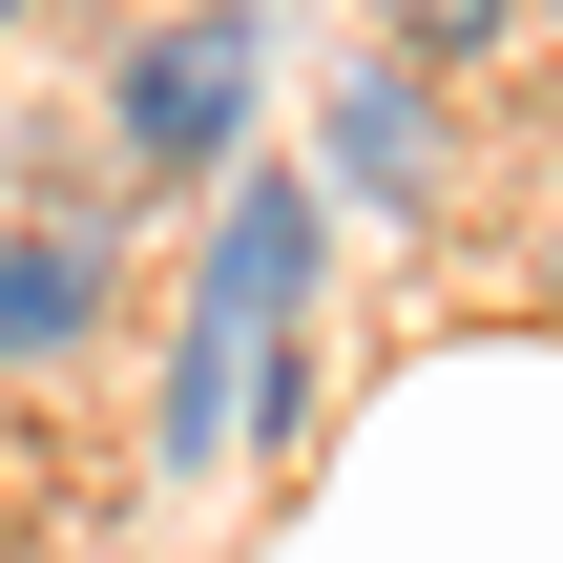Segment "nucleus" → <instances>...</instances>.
<instances>
[{
  "label": "nucleus",
  "mask_w": 563,
  "mask_h": 563,
  "mask_svg": "<svg viewBox=\"0 0 563 563\" xmlns=\"http://www.w3.org/2000/svg\"><path fill=\"white\" fill-rule=\"evenodd\" d=\"M272 125V21L251 0H167L125 63H104V167L125 188H230Z\"/></svg>",
  "instance_id": "1"
},
{
  "label": "nucleus",
  "mask_w": 563,
  "mask_h": 563,
  "mask_svg": "<svg viewBox=\"0 0 563 563\" xmlns=\"http://www.w3.org/2000/svg\"><path fill=\"white\" fill-rule=\"evenodd\" d=\"M125 334V230H104V188H21L0 209V397L21 376H84Z\"/></svg>",
  "instance_id": "2"
},
{
  "label": "nucleus",
  "mask_w": 563,
  "mask_h": 563,
  "mask_svg": "<svg viewBox=\"0 0 563 563\" xmlns=\"http://www.w3.org/2000/svg\"><path fill=\"white\" fill-rule=\"evenodd\" d=\"M313 251H334V209H313L292 167H230V230H209L188 313H209V334H292V313H313Z\"/></svg>",
  "instance_id": "3"
},
{
  "label": "nucleus",
  "mask_w": 563,
  "mask_h": 563,
  "mask_svg": "<svg viewBox=\"0 0 563 563\" xmlns=\"http://www.w3.org/2000/svg\"><path fill=\"white\" fill-rule=\"evenodd\" d=\"M334 188H355V209H397V230H439V209H460V167H439V63H397V42H376V63L334 84Z\"/></svg>",
  "instance_id": "4"
},
{
  "label": "nucleus",
  "mask_w": 563,
  "mask_h": 563,
  "mask_svg": "<svg viewBox=\"0 0 563 563\" xmlns=\"http://www.w3.org/2000/svg\"><path fill=\"white\" fill-rule=\"evenodd\" d=\"M376 42L460 84V63H501V42H522V0H376Z\"/></svg>",
  "instance_id": "5"
},
{
  "label": "nucleus",
  "mask_w": 563,
  "mask_h": 563,
  "mask_svg": "<svg viewBox=\"0 0 563 563\" xmlns=\"http://www.w3.org/2000/svg\"><path fill=\"white\" fill-rule=\"evenodd\" d=\"M0 42H21V0H0Z\"/></svg>",
  "instance_id": "6"
},
{
  "label": "nucleus",
  "mask_w": 563,
  "mask_h": 563,
  "mask_svg": "<svg viewBox=\"0 0 563 563\" xmlns=\"http://www.w3.org/2000/svg\"><path fill=\"white\" fill-rule=\"evenodd\" d=\"M0 501H21V460H0Z\"/></svg>",
  "instance_id": "7"
}]
</instances>
